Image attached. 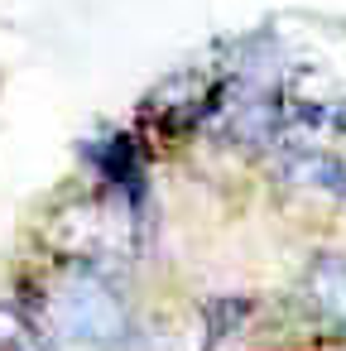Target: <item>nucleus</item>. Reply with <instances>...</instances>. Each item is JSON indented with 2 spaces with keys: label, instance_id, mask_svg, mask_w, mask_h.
<instances>
[{
  "label": "nucleus",
  "instance_id": "nucleus-1",
  "mask_svg": "<svg viewBox=\"0 0 346 351\" xmlns=\"http://www.w3.org/2000/svg\"><path fill=\"white\" fill-rule=\"evenodd\" d=\"M20 303L39 317L53 346L116 351L135 337V308L125 298L121 274L97 265L49 260V269L20 284Z\"/></svg>",
  "mask_w": 346,
  "mask_h": 351
},
{
  "label": "nucleus",
  "instance_id": "nucleus-2",
  "mask_svg": "<svg viewBox=\"0 0 346 351\" xmlns=\"http://www.w3.org/2000/svg\"><path fill=\"white\" fill-rule=\"evenodd\" d=\"M221 73L217 68H183L169 73L145 101H140V130L154 140H188L207 125L212 101H217Z\"/></svg>",
  "mask_w": 346,
  "mask_h": 351
},
{
  "label": "nucleus",
  "instance_id": "nucleus-3",
  "mask_svg": "<svg viewBox=\"0 0 346 351\" xmlns=\"http://www.w3.org/2000/svg\"><path fill=\"white\" fill-rule=\"evenodd\" d=\"M274 169H279V183L293 193H317V197L346 202V159L317 140L312 145H279Z\"/></svg>",
  "mask_w": 346,
  "mask_h": 351
},
{
  "label": "nucleus",
  "instance_id": "nucleus-4",
  "mask_svg": "<svg viewBox=\"0 0 346 351\" xmlns=\"http://www.w3.org/2000/svg\"><path fill=\"white\" fill-rule=\"evenodd\" d=\"M303 303L327 332L346 337V255H312L303 269Z\"/></svg>",
  "mask_w": 346,
  "mask_h": 351
},
{
  "label": "nucleus",
  "instance_id": "nucleus-5",
  "mask_svg": "<svg viewBox=\"0 0 346 351\" xmlns=\"http://www.w3.org/2000/svg\"><path fill=\"white\" fill-rule=\"evenodd\" d=\"M0 351H58L20 298H0Z\"/></svg>",
  "mask_w": 346,
  "mask_h": 351
}]
</instances>
